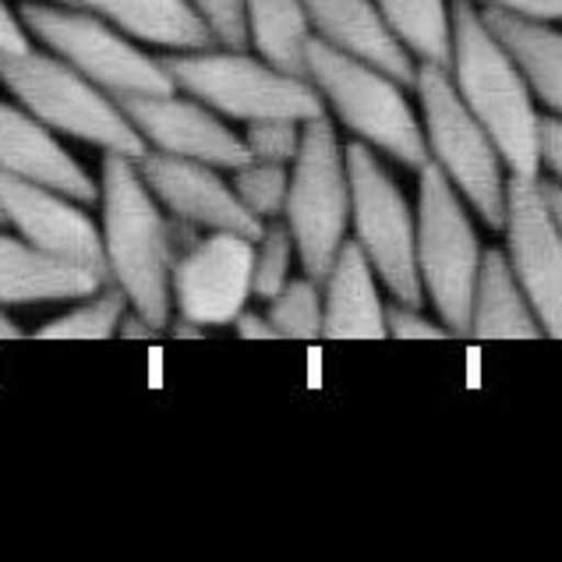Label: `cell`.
I'll return each mask as SVG.
<instances>
[{"label":"cell","instance_id":"13","mask_svg":"<svg viewBox=\"0 0 562 562\" xmlns=\"http://www.w3.org/2000/svg\"><path fill=\"white\" fill-rule=\"evenodd\" d=\"M0 220L32 248L54 255L60 262L86 266L106 280L100 223L86 213V202L64 195L57 188L0 173Z\"/></svg>","mask_w":562,"mask_h":562},{"label":"cell","instance_id":"39","mask_svg":"<svg viewBox=\"0 0 562 562\" xmlns=\"http://www.w3.org/2000/svg\"><path fill=\"white\" fill-rule=\"evenodd\" d=\"M22 336H25V329H22L19 323H14V318H11L4 308H0V344H8V340H22Z\"/></svg>","mask_w":562,"mask_h":562},{"label":"cell","instance_id":"38","mask_svg":"<svg viewBox=\"0 0 562 562\" xmlns=\"http://www.w3.org/2000/svg\"><path fill=\"white\" fill-rule=\"evenodd\" d=\"M541 188H544V199H549V209H552L555 223L562 227V184L559 181H541Z\"/></svg>","mask_w":562,"mask_h":562},{"label":"cell","instance_id":"1","mask_svg":"<svg viewBox=\"0 0 562 562\" xmlns=\"http://www.w3.org/2000/svg\"><path fill=\"white\" fill-rule=\"evenodd\" d=\"M449 78L481 127L492 135L509 173L541 178V117L517 60L485 25L474 0H453Z\"/></svg>","mask_w":562,"mask_h":562},{"label":"cell","instance_id":"7","mask_svg":"<svg viewBox=\"0 0 562 562\" xmlns=\"http://www.w3.org/2000/svg\"><path fill=\"white\" fill-rule=\"evenodd\" d=\"M414 216V259L417 277H422V291L431 301V308H436L439 323L457 340H468L481 245L468 216V202L460 199V191L446 181V173L436 164L422 167Z\"/></svg>","mask_w":562,"mask_h":562},{"label":"cell","instance_id":"8","mask_svg":"<svg viewBox=\"0 0 562 562\" xmlns=\"http://www.w3.org/2000/svg\"><path fill=\"white\" fill-rule=\"evenodd\" d=\"M19 14L29 36L43 43V50L71 64L78 75H86L92 86H100L114 100L178 89L159 57H149L142 43L127 40L100 14L75 4H57V0H29Z\"/></svg>","mask_w":562,"mask_h":562},{"label":"cell","instance_id":"25","mask_svg":"<svg viewBox=\"0 0 562 562\" xmlns=\"http://www.w3.org/2000/svg\"><path fill=\"white\" fill-rule=\"evenodd\" d=\"M127 308H132V304H127L121 286L103 283L100 291H92L89 297H78L71 312L43 323L32 336H36V340H110V336H117V326Z\"/></svg>","mask_w":562,"mask_h":562},{"label":"cell","instance_id":"6","mask_svg":"<svg viewBox=\"0 0 562 562\" xmlns=\"http://www.w3.org/2000/svg\"><path fill=\"white\" fill-rule=\"evenodd\" d=\"M414 89L422 95V127L428 164H436L446 181L460 191L474 213L492 231H503L506 220V164L495 149L492 135L460 100L446 68L439 64H417Z\"/></svg>","mask_w":562,"mask_h":562},{"label":"cell","instance_id":"31","mask_svg":"<svg viewBox=\"0 0 562 562\" xmlns=\"http://www.w3.org/2000/svg\"><path fill=\"white\" fill-rule=\"evenodd\" d=\"M385 333L396 336V340H457L442 323L436 318H425L422 308H411V304H385Z\"/></svg>","mask_w":562,"mask_h":562},{"label":"cell","instance_id":"14","mask_svg":"<svg viewBox=\"0 0 562 562\" xmlns=\"http://www.w3.org/2000/svg\"><path fill=\"white\" fill-rule=\"evenodd\" d=\"M121 106L138 138L146 142V149L199 159V164H213L220 170H234L251 159L245 138L231 132V124L216 110H209L181 89L156 95H127Z\"/></svg>","mask_w":562,"mask_h":562},{"label":"cell","instance_id":"24","mask_svg":"<svg viewBox=\"0 0 562 562\" xmlns=\"http://www.w3.org/2000/svg\"><path fill=\"white\" fill-rule=\"evenodd\" d=\"M385 25L407 46L417 64H439L449 71L453 60V11L446 0H375Z\"/></svg>","mask_w":562,"mask_h":562},{"label":"cell","instance_id":"12","mask_svg":"<svg viewBox=\"0 0 562 562\" xmlns=\"http://www.w3.org/2000/svg\"><path fill=\"white\" fill-rule=\"evenodd\" d=\"M255 240L234 231H205L170 269V301L178 318L202 329L234 326L251 301Z\"/></svg>","mask_w":562,"mask_h":562},{"label":"cell","instance_id":"32","mask_svg":"<svg viewBox=\"0 0 562 562\" xmlns=\"http://www.w3.org/2000/svg\"><path fill=\"white\" fill-rule=\"evenodd\" d=\"M474 4L503 8V11L520 14V19H531V22H559L562 19V0H474Z\"/></svg>","mask_w":562,"mask_h":562},{"label":"cell","instance_id":"33","mask_svg":"<svg viewBox=\"0 0 562 562\" xmlns=\"http://www.w3.org/2000/svg\"><path fill=\"white\" fill-rule=\"evenodd\" d=\"M541 170L562 184V117H541Z\"/></svg>","mask_w":562,"mask_h":562},{"label":"cell","instance_id":"20","mask_svg":"<svg viewBox=\"0 0 562 562\" xmlns=\"http://www.w3.org/2000/svg\"><path fill=\"white\" fill-rule=\"evenodd\" d=\"M541 323L506 259V251H481L468 340H541Z\"/></svg>","mask_w":562,"mask_h":562},{"label":"cell","instance_id":"40","mask_svg":"<svg viewBox=\"0 0 562 562\" xmlns=\"http://www.w3.org/2000/svg\"><path fill=\"white\" fill-rule=\"evenodd\" d=\"M57 4H71V0H57Z\"/></svg>","mask_w":562,"mask_h":562},{"label":"cell","instance_id":"11","mask_svg":"<svg viewBox=\"0 0 562 562\" xmlns=\"http://www.w3.org/2000/svg\"><path fill=\"white\" fill-rule=\"evenodd\" d=\"M506 259L517 272L541 333L562 340V227L555 223L541 178H506Z\"/></svg>","mask_w":562,"mask_h":562},{"label":"cell","instance_id":"34","mask_svg":"<svg viewBox=\"0 0 562 562\" xmlns=\"http://www.w3.org/2000/svg\"><path fill=\"white\" fill-rule=\"evenodd\" d=\"M32 46V36L22 22V14H14L4 0H0V54H22Z\"/></svg>","mask_w":562,"mask_h":562},{"label":"cell","instance_id":"30","mask_svg":"<svg viewBox=\"0 0 562 562\" xmlns=\"http://www.w3.org/2000/svg\"><path fill=\"white\" fill-rule=\"evenodd\" d=\"M209 25L220 46H248L245 36V0H188Z\"/></svg>","mask_w":562,"mask_h":562},{"label":"cell","instance_id":"37","mask_svg":"<svg viewBox=\"0 0 562 562\" xmlns=\"http://www.w3.org/2000/svg\"><path fill=\"white\" fill-rule=\"evenodd\" d=\"M167 336H178V340H199V336H205V329L195 326V323H188V318H178V315H173V318H170V326H167Z\"/></svg>","mask_w":562,"mask_h":562},{"label":"cell","instance_id":"18","mask_svg":"<svg viewBox=\"0 0 562 562\" xmlns=\"http://www.w3.org/2000/svg\"><path fill=\"white\" fill-rule=\"evenodd\" d=\"M379 277L355 237L344 240L323 277V340H385Z\"/></svg>","mask_w":562,"mask_h":562},{"label":"cell","instance_id":"35","mask_svg":"<svg viewBox=\"0 0 562 562\" xmlns=\"http://www.w3.org/2000/svg\"><path fill=\"white\" fill-rule=\"evenodd\" d=\"M117 336H121V340H146V344H156V340H164L167 329L153 326L146 315H138L135 308H127L124 318H121V326H117Z\"/></svg>","mask_w":562,"mask_h":562},{"label":"cell","instance_id":"23","mask_svg":"<svg viewBox=\"0 0 562 562\" xmlns=\"http://www.w3.org/2000/svg\"><path fill=\"white\" fill-rule=\"evenodd\" d=\"M245 36L251 50L269 64L304 75V54L315 32L301 0H245Z\"/></svg>","mask_w":562,"mask_h":562},{"label":"cell","instance_id":"17","mask_svg":"<svg viewBox=\"0 0 562 562\" xmlns=\"http://www.w3.org/2000/svg\"><path fill=\"white\" fill-rule=\"evenodd\" d=\"M301 4L308 11L315 40L364 64H375L407 89L414 86L417 60L385 25L375 0H301Z\"/></svg>","mask_w":562,"mask_h":562},{"label":"cell","instance_id":"27","mask_svg":"<svg viewBox=\"0 0 562 562\" xmlns=\"http://www.w3.org/2000/svg\"><path fill=\"white\" fill-rule=\"evenodd\" d=\"M231 173V184L237 191L240 205L248 209L255 220H280L286 205V188H291V167L283 164H262V159H248Z\"/></svg>","mask_w":562,"mask_h":562},{"label":"cell","instance_id":"10","mask_svg":"<svg viewBox=\"0 0 562 562\" xmlns=\"http://www.w3.org/2000/svg\"><path fill=\"white\" fill-rule=\"evenodd\" d=\"M344 153L350 178V227H355L358 248L372 262L379 283L393 294V301L422 308L425 291L414 259L417 216L411 213L404 191L379 164L372 146L350 142Z\"/></svg>","mask_w":562,"mask_h":562},{"label":"cell","instance_id":"28","mask_svg":"<svg viewBox=\"0 0 562 562\" xmlns=\"http://www.w3.org/2000/svg\"><path fill=\"white\" fill-rule=\"evenodd\" d=\"M297 259L294 237L286 231L283 220H269L259 240H255V269H251V297L269 301L277 297L286 280H291V266Z\"/></svg>","mask_w":562,"mask_h":562},{"label":"cell","instance_id":"22","mask_svg":"<svg viewBox=\"0 0 562 562\" xmlns=\"http://www.w3.org/2000/svg\"><path fill=\"white\" fill-rule=\"evenodd\" d=\"M481 19L517 60L535 100L562 117V32L552 22H531L503 8H481Z\"/></svg>","mask_w":562,"mask_h":562},{"label":"cell","instance_id":"26","mask_svg":"<svg viewBox=\"0 0 562 562\" xmlns=\"http://www.w3.org/2000/svg\"><path fill=\"white\" fill-rule=\"evenodd\" d=\"M266 304V318L280 340H323V283L318 280L291 277L283 291Z\"/></svg>","mask_w":562,"mask_h":562},{"label":"cell","instance_id":"36","mask_svg":"<svg viewBox=\"0 0 562 562\" xmlns=\"http://www.w3.org/2000/svg\"><path fill=\"white\" fill-rule=\"evenodd\" d=\"M234 333L240 340H280L277 329H272V323L266 318V312H251V308H245L234 318Z\"/></svg>","mask_w":562,"mask_h":562},{"label":"cell","instance_id":"9","mask_svg":"<svg viewBox=\"0 0 562 562\" xmlns=\"http://www.w3.org/2000/svg\"><path fill=\"white\" fill-rule=\"evenodd\" d=\"M280 220L294 237L304 277L323 283L350 231L347 153L326 114L304 121L301 149L291 164V188H286Z\"/></svg>","mask_w":562,"mask_h":562},{"label":"cell","instance_id":"2","mask_svg":"<svg viewBox=\"0 0 562 562\" xmlns=\"http://www.w3.org/2000/svg\"><path fill=\"white\" fill-rule=\"evenodd\" d=\"M100 237L106 283L124 291L127 304L146 315L153 326H170V234L167 209L156 202L149 184L142 181L138 159L103 153L100 170Z\"/></svg>","mask_w":562,"mask_h":562},{"label":"cell","instance_id":"5","mask_svg":"<svg viewBox=\"0 0 562 562\" xmlns=\"http://www.w3.org/2000/svg\"><path fill=\"white\" fill-rule=\"evenodd\" d=\"M304 75L323 95V103L364 146L393 156L396 164L411 170H422L428 164L425 127L414 117L404 82H396L375 64L333 50L315 36L304 54Z\"/></svg>","mask_w":562,"mask_h":562},{"label":"cell","instance_id":"4","mask_svg":"<svg viewBox=\"0 0 562 562\" xmlns=\"http://www.w3.org/2000/svg\"><path fill=\"white\" fill-rule=\"evenodd\" d=\"M0 86L57 135L132 159L146 153V142L127 121L121 100L92 86L86 75H78L50 50L29 46L22 54H0Z\"/></svg>","mask_w":562,"mask_h":562},{"label":"cell","instance_id":"21","mask_svg":"<svg viewBox=\"0 0 562 562\" xmlns=\"http://www.w3.org/2000/svg\"><path fill=\"white\" fill-rule=\"evenodd\" d=\"M75 8L100 14L127 40L173 50H202L213 46V32L188 0H71Z\"/></svg>","mask_w":562,"mask_h":562},{"label":"cell","instance_id":"29","mask_svg":"<svg viewBox=\"0 0 562 562\" xmlns=\"http://www.w3.org/2000/svg\"><path fill=\"white\" fill-rule=\"evenodd\" d=\"M301 121H286V117H266V121H251L245 124V146L251 159H262V164H283L291 167L294 156L301 149Z\"/></svg>","mask_w":562,"mask_h":562},{"label":"cell","instance_id":"15","mask_svg":"<svg viewBox=\"0 0 562 562\" xmlns=\"http://www.w3.org/2000/svg\"><path fill=\"white\" fill-rule=\"evenodd\" d=\"M142 181L149 184L156 202L167 209L170 216L195 223L199 231H234L251 240H259L262 220H255L245 205H240L234 184L223 178L227 170L213 164H199V159H181L146 149L138 156Z\"/></svg>","mask_w":562,"mask_h":562},{"label":"cell","instance_id":"41","mask_svg":"<svg viewBox=\"0 0 562 562\" xmlns=\"http://www.w3.org/2000/svg\"><path fill=\"white\" fill-rule=\"evenodd\" d=\"M0 227H4V220H0Z\"/></svg>","mask_w":562,"mask_h":562},{"label":"cell","instance_id":"16","mask_svg":"<svg viewBox=\"0 0 562 562\" xmlns=\"http://www.w3.org/2000/svg\"><path fill=\"white\" fill-rule=\"evenodd\" d=\"M0 173L57 188L86 205L100 199V184L60 146L57 132L32 117L22 103L4 100H0Z\"/></svg>","mask_w":562,"mask_h":562},{"label":"cell","instance_id":"19","mask_svg":"<svg viewBox=\"0 0 562 562\" xmlns=\"http://www.w3.org/2000/svg\"><path fill=\"white\" fill-rule=\"evenodd\" d=\"M106 280L86 266L60 262L32 248L19 234H0V308L8 304L78 301L100 291Z\"/></svg>","mask_w":562,"mask_h":562},{"label":"cell","instance_id":"3","mask_svg":"<svg viewBox=\"0 0 562 562\" xmlns=\"http://www.w3.org/2000/svg\"><path fill=\"white\" fill-rule=\"evenodd\" d=\"M170 82L199 103L216 110L223 121H312L326 114L318 89L304 75H291L269 64L248 46H202V50H173L159 57Z\"/></svg>","mask_w":562,"mask_h":562}]
</instances>
